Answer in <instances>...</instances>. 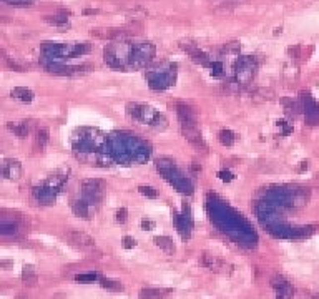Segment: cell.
<instances>
[{"label": "cell", "mask_w": 319, "mask_h": 299, "mask_svg": "<svg viewBox=\"0 0 319 299\" xmlns=\"http://www.w3.org/2000/svg\"><path fill=\"white\" fill-rule=\"evenodd\" d=\"M127 218H128L127 210H125V208H120V210L117 211V221H118V223H125Z\"/></svg>", "instance_id": "26"}, {"label": "cell", "mask_w": 319, "mask_h": 299, "mask_svg": "<svg viewBox=\"0 0 319 299\" xmlns=\"http://www.w3.org/2000/svg\"><path fill=\"white\" fill-rule=\"evenodd\" d=\"M122 246H123V248H127V249H131V248H135V246H136V241L133 239L131 236H123Z\"/></svg>", "instance_id": "25"}, {"label": "cell", "mask_w": 319, "mask_h": 299, "mask_svg": "<svg viewBox=\"0 0 319 299\" xmlns=\"http://www.w3.org/2000/svg\"><path fill=\"white\" fill-rule=\"evenodd\" d=\"M22 279H23V281H25L27 284H35L37 276H35V273H33V269L30 268V266H25V268H23Z\"/></svg>", "instance_id": "22"}, {"label": "cell", "mask_w": 319, "mask_h": 299, "mask_svg": "<svg viewBox=\"0 0 319 299\" xmlns=\"http://www.w3.org/2000/svg\"><path fill=\"white\" fill-rule=\"evenodd\" d=\"M72 210L80 218H88V205L87 201H75L72 205Z\"/></svg>", "instance_id": "16"}, {"label": "cell", "mask_w": 319, "mask_h": 299, "mask_svg": "<svg viewBox=\"0 0 319 299\" xmlns=\"http://www.w3.org/2000/svg\"><path fill=\"white\" fill-rule=\"evenodd\" d=\"M100 284H102L103 288L110 289V291H123V284L120 281H113V279L102 278V279H100Z\"/></svg>", "instance_id": "19"}, {"label": "cell", "mask_w": 319, "mask_h": 299, "mask_svg": "<svg viewBox=\"0 0 319 299\" xmlns=\"http://www.w3.org/2000/svg\"><path fill=\"white\" fill-rule=\"evenodd\" d=\"M175 80L173 68H156L148 73V82L153 88H166Z\"/></svg>", "instance_id": "5"}, {"label": "cell", "mask_w": 319, "mask_h": 299, "mask_svg": "<svg viewBox=\"0 0 319 299\" xmlns=\"http://www.w3.org/2000/svg\"><path fill=\"white\" fill-rule=\"evenodd\" d=\"M220 141L225 146H231L233 145V141H235V135H233V131H230V130H223V131H220Z\"/></svg>", "instance_id": "21"}, {"label": "cell", "mask_w": 319, "mask_h": 299, "mask_svg": "<svg viewBox=\"0 0 319 299\" xmlns=\"http://www.w3.org/2000/svg\"><path fill=\"white\" fill-rule=\"evenodd\" d=\"M128 113L133 120L143 123V125H155L160 120V113L156 108L148 105H140V103H130L128 105Z\"/></svg>", "instance_id": "3"}, {"label": "cell", "mask_w": 319, "mask_h": 299, "mask_svg": "<svg viewBox=\"0 0 319 299\" xmlns=\"http://www.w3.org/2000/svg\"><path fill=\"white\" fill-rule=\"evenodd\" d=\"M66 239H68L70 244L77 246V248H82V249L93 248L95 246V241L92 236H88L87 233H82V231H68L66 233Z\"/></svg>", "instance_id": "7"}, {"label": "cell", "mask_w": 319, "mask_h": 299, "mask_svg": "<svg viewBox=\"0 0 319 299\" xmlns=\"http://www.w3.org/2000/svg\"><path fill=\"white\" fill-rule=\"evenodd\" d=\"M45 20L52 23V25H57V27H66L68 25V18L65 15H50V17H45Z\"/></svg>", "instance_id": "20"}, {"label": "cell", "mask_w": 319, "mask_h": 299, "mask_svg": "<svg viewBox=\"0 0 319 299\" xmlns=\"http://www.w3.org/2000/svg\"><path fill=\"white\" fill-rule=\"evenodd\" d=\"M47 141H49V130L42 128V130H39V133H37V145L42 148V146H45Z\"/></svg>", "instance_id": "23"}, {"label": "cell", "mask_w": 319, "mask_h": 299, "mask_svg": "<svg viewBox=\"0 0 319 299\" xmlns=\"http://www.w3.org/2000/svg\"><path fill=\"white\" fill-rule=\"evenodd\" d=\"M155 55V47L150 42H140V44L133 45V54H131V68H138V66H145L150 63V60Z\"/></svg>", "instance_id": "4"}, {"label": "cell", "mask_w": 319, "mask_h": 299, "mask_svg": "<svg viewBox=\"0 0 319 299\" xmlns=\"http://www.w3.org/2000/svg\"><path fill=\"white\" fill-rule=\"evenodd\" d=\"M7 3H12V5H30L33 0H3Z\"/></svg>", "instance_id": "27"}, {"label": "cell", "mask_w": 319, "mask_h": 299, "mask_svg": "<svg viewBox=\"0 0 319 299\" xmlns=\"http://www.w3.org/2000/svg\"><path fill=\"white\" fill-rule=\"evenodd\" d=\"M12 97L18 100V102H23V103H30L33 100V93L30 92L28 88H23V87H17L12 90Z\"/></svg>", "instance_id": "14"}, {"label": "cell", "mask_w": 319, "mask_h": 299, "mask_svg": "<svg viewBox=\"0 0 319 299\" xmlns=\"http://www.w3.org/2000/svg\"><path fill=\"white\" fill-rule=\"evenodd\" d=\"M8 128H10L13 133H15L18 138H25L27 133H28L27 123H10V125H8Z\"/></svg>", "instance_id": "18"}, {"label": "cell", "mask_w": 319, "mask_h": 299, "mask_svg": "<svg viewBox=\"0 0 319 299\" xmlns=\"http://www.w3.org/2000/svg\"><path fill=\"white\" fill-rule=\"evenodd\" d=\"M103 276L98 273H83V274H77L75 279H77L78 283H95V281H100Z\"/></svg>", "instance_id": "17"}, {"label": "cell", "mask_w": 319, "mask_h": 299, "mask_svg": "<svg viewBox=\"0 0 319 299\" xmlns=\"http://www.w3.org/2000/svg\"><path fill=\"white\" fill-rule=\"evenodd\" d=\"M273 286H274L276 289H278V294H281V296H284V298H291V296H293V288H291V284H289L288 281H284V279L274 281Z\"/></svg>", "instance_id": "15"}, {"label": "cell", "mask_w": 319, "mask_h": 299, "mask_svg": "<svg viewBox=\"0 0 319 299\" xmlns=\"http://www.w3.org/2000/svg\"><path fill=\"white\" fill-rule=\"evenodd\" d=\"M138 191H140L141 194H145L146 198H156V196H158V191H156L153 186H140V188H138Z\"/></svg>", "instance_id": "24"}, {"label": "cell", "mask_w": 319, "mask_h": 299, "mask_svg": "<svg viewBox=\"0 0 319 299\" xmlns=\"http://www.w3.org/2000/svg\"><path fill=\"white\" fill-rule=\"evenodd\" d=\"M155 243L156 246L161 249V251H165L166 254H173L175 253V244H173V239L168 238V236H156L155 238Z\"/></svg>", "instance_id": "13"}, {"label": "cell", "mask_w": 319, "mask_h": 299, "mask_svg": "<svg viewBox=\"0 0 319 299\" xmlns=\"http://www.w3.org/2000/svg\"><path fill=\"white\" fill-rule=\"evenodd\" d=\"M141 228L146 231H150V230H153L155 228V221H148V220H143L141 221Z\"/></svg>", "instance_id": "28"}, {"label": "cell", "mask_w": 319, "mask_h": 299, "mask_svg": "<svg viewBox=\"0 0 319 299\" xmlns=\"http://www.w3.org/2000/svg\"><path fill=\"white\" fill-rule=\"evenodd\" d=\"M92 13H98V10H90V8H85L83 15H92Z\"/></svg>", "instance_id": "30"}, {"label": "cell", "mask_w": 319, "mask_h": 299, "mask_svg": "<svg viewBox=\"0 0 319 299\" xmlns=\"http://www.w3.org/2000/svg\"><path fill=\"white\" fill-rule=\"evenodd\" d=\"M83 196L87 203H98L103 196V181H97V179H90V181H83Z\"/></svg>", "instance_id": "6"}, {"label": "cell", "mask_w": 319, "mask_h": 299, "mask_svg": "<svg viewBox=\"0 0 319 299\" xmlns=\"http://www.w3.org/2000/svg\"><path fill=\"white\" fill-rule=\"evenodd\" d=\"M168 294H171V289H165V288H145V289H141L140 299H163V298H168Z\"/></svg>", "instance_id": "11"}, {"label": "cell", "mask_w": 319, "mask_h": 299, "mask_svg": "<svg viewBox=\"0 0 319 299\" xmlns=\"http://www.w3.org/2000/svg\"><path fill=\"white\" fill-rule=\"evenodd\" d=\"M176 115L182 123V126H194L196 125V117L191 107H188L187 103H176Z\"/></svg>", "instance_id": "8"}, {"label": "cell", "mask_w": 319, "mask_h": 299, "mask_svg": "<svg viewBox=\"0 0 319 299\" xmlns=\"http://www.w3.org/2000/svg\"><path fill=\"white\" fill-rule=\"evenodd\" d=\"M133 45L135 44L127 40H113L112 44L105 47V61L113 68H127V66H130Z\"/></svg>", "instance_id": "1"}, {"label": "cell", "mask_w": 319, "mask_h": 299, "mask_svg": "<svg viewBox=\"0 0 319 299\" xmlns=\"http://www.w3.org/2000/svg\"><path fill=\"white\" fill-rule=\"evenodd\" d=\"M0 172H2V175L5 178L17 179L18 177H20V173H22V166L15 160H7V161H3L2 168H0Z\"/></svg>", "instance_id": "9"}, {"label": "cell", "mask_w": 319, "mask_h": 299, "mask_svg": "<svg viewBox=\"0 0 319 299\" xmlns=\"http://www.w3.org/2000/svg\"><path fill=\"white\" fill-rule=\"evenodd\" d=\"M218 177H220L223 181H231V179H233V175L230 172H220V173H218Z\"/></svg>", "instance_id": "29"}, {"label": "cell", "mask_w": 319, "mask_h": 299, "mask_svg": "<svg viewBox=\"0 0 319 299\" xmlns=\"http://www.w3.org/2000/svg\"><path fill=\"white\" fill-rule=\"evenodd\" d=\"M201 264L206 266L208 269H211V271H215V273H221L223 269L226 268V264L223 263L221 259H218L211 254H203L201 256Z\"/></svg>", "instance_id": "12"}, {"label": "cell", "mask_w": 319, "mask_h": 299, "mask_svg": "<svg viewBox=\"0 0 319 299\" xmlns=\"http://www.w3.org/2000/svg\"><path fill=\"white\" fill-rule=\"evenodd\" d=\"M314 183H316V186L319 189V175H316V178H314Z\"/></svg>", "instance_id": "31"}, {"label": "cell", "mask_w": 319, "mask_h": 299, "mask_svg": "<svg viewBox=\"0 0 319 299\" xmlns=\"http://www.w3.org/2000/svg\"><path fill=\"white\" fill-rule=\"evenodd\" d=\"M256 68H258V60L253 55L241 57L235 63V72H233L235 73V80L238 83H248L255 77Z\"/></svg>", "instance_id": "2"}, {"label": "cell", "mask_w": 319, "mask_h": 299, "mask_svg": "<svg viewBox=\"0 0 319 299\" xmlns=\"http://www.w3.org/2000/svg\"><path fill=\"white\" fill-rule=\"evenodd\" d=\"M175 226L183 238H188L190 231H191V220H190L188 215H178V213H175Z\"/></svg>", "instance_id": "10"}]
</instances>
